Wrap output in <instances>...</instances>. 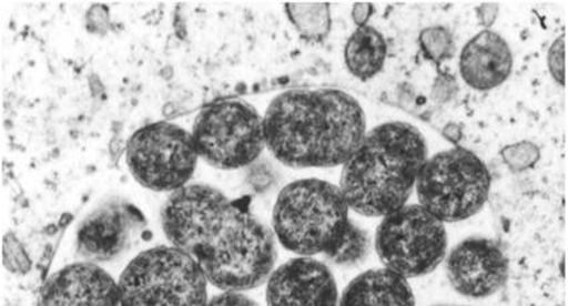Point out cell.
Segmentation results:
<instances>
[{
  "label": "cell",
  "mask_w": 568,
  "mask_h": 306,
  "mask_svg": "<svg viewBox=\"0 0 568 306\" xmlns=\"http://www.w3.org/2000/svg\"><path fill=\"white\" fill-rule=\"evenodd\" d=\"M550 70L552 76L559 84H565V40L558 39L552 44L549 57Z\"/></svg>",
  "instance_id": "obj_20"
},
{
  "label": "cell",
  "mask_w": 568,
  "mask_h": 306,
  "mask_svg": "<svg viewBox=\"0 0 568 306\" xmlns=\"http://www.w3.org/2000/svg\"><path fill=\"white\" fill-rule=\"evenodd\" d=\"M460 73L467 85L478 91L496 89L506 82L513 69L509 44L489 30L469 40L460 53Z\"/></svg>",
  "instance_id": "obj_14"
},
{
  "label": "cell",
  "mask_w": 568,
  "mask_h": 306,
  "mask_svg": "<svg viewBox=\"0 0 568 306\" xmlns=\"http://www.w3.org/2000/svg\"><path fill=\"white\" fill-rule=\"evenodd\" d=\"M420 43H423L427 55L434 60H443L452 55V33L443 27H434V29L424 31L420 35Z\"/></svg>",
  "instance_id": "obj_19"
},
{
  "label": "cell",
  "mask_w": 568,
  "mask_h": 306,
  "mask_svg": "<svg viewBox=\"0 0 568 306\" xmlns=\"http://www.w3.org/2000/svg\"><path fill=\"white\" fill-rule=\"evenodd\" d=\"M144 223L130 204L110 203L91 213L80 226L79 252L87 258L111 259L126 249Z\"/></svg>",
  "instance_id": "obj_13"
},
{
  "label": "cell",
  "mask_w": 568,
  "mask_h": 306,
  "mask_svg": "<svg viewBox=\"0 0 568 306\" xmlns=\"http://www.w3.org/2000/svg\"><path fill=\"white\" fill-rule=\"evenodd\" d=\"M426 160V140L416 126L381 124L344 164L339 190L354 212L385 217L406 205Z\"/></svg>",
  "instance_id": "obj_3"
},
{
  "label": "cell",
  "mask_w": 568,
  "mask_h": 306,
  "mask_svg": "<svg viewBox=\"0 0 568 306\" xmlns=\"http://www.w3.org/2000/svg\"><path fill=\"white\" fill-rule=\"evenodd\" d=\"M376 252L386 269L404 278L429 275L444 262L447 233L443 222L419 204L384 217L376 232Z\"/></svg>",
  "instance_id": "obj_8"
},
{
  "label": "cell",
  "mask_w": 568,
  "mask_h": 306,
  "mask_svg": "<svg viewBox=\"0 0 568 306\" xmlns=\"http://www.w3.org/2000/svg\"><path fill=\"white\" fill-rule=\"evenodd\" d=\"M119 284L92 263L64 266L47 279L40 306H119Z\"/></svg>",
  "instance_id": "obj_12"
},
{
  "label": "cell",
  "mask_w": 568,
  "mask_h": 306,
  "mask_svg": "<svg viewBox=\"0 0 568 306\" xmlns=\"http://www.w3.org/2000/svg\"><path fill=\"white\" fill-rule=\"evenodd\" d=\"M206 306H258L252 298L240 292H224L206 303Z\"/></svg>",
  "instance_id": "obj_21"
},
{
  "label": "cell",
  "mask_w": 568,
  "mask_h": 306,
  "mask_svg": "<svg viewBox=\"0 0 568 306\" xmlns=\"http://www.w3.org/2000/svg\"><path fill=\"white\" fill-rule=\"evenodd\" d=\"M119 306H206L202 269L175 246L140 253L119 279Z\"/></svg>",
  "instance_id": "obj_5"
},
{
  "label": "cell",
  "mask_w": 568,
  "mask_h": 306,
  "mask_svg": "<svg viewBox=\"0 0 568 306\" xmlns=\"http://www.w3.org/2000/svg\"><path fill=\"white\" fill-rule=\"evenodd\" d=\"M351 222L349 206L339 186L318 178L286 185L273 208L272 223L278 242L304 257L331 253Z\"/></svg>",
  "instance_id": "obj_4"
},
{
  "label": "cell",
  "mask_w": 568,
  "mask_h": 306,
  "mask_svg": "<svg viewBox=\"0 0 568 306\" xmlns=\"http://www.w3.org/2000/svg\"><path fill=\"white\" fill-rule=\"evenodd\" d=\"M165 237L224 292H244L270 278L277 262L272 231L243 204L205 184L185 185L163 206Z\"/></svg>",
  "instance_id": "obj_1"
},
{
  "label": "cell",
  "mask_w": 568,
  "mask_h": 306,
  "mask_svg": "<svg viewBox=\"0 0 568 306\" xmlns=\"http://www.w3.org/2000/svg\"><path fill=\"white\" fill-rule=\"evenodd\" d=\"M497 13L498 6L493 3H486L484 6H480L478 10L480 22H483V24L486 27H489L494 22H496Z\"/></svg>",
  "instance_id": "obj_23"
},
{
  "label": "cell",
  "mask_w": 568,
  "mask_h": 306,
  "mask_svg": "<svg viewBox=\"0 0 568 306\" xmlns=\"http://www.w3.org/2000/svg\"><path fill=\"white\" fill-rule=\"evenodd\" d=\"M491 176L473 152L453 149L427 159L416 183L419 205L443 223H458L484 208Z\"/></svg>",
  "instance_id": "obj_6"
},
{
  "label": "cell",
  "mask_w": 568,
  "mask_h": 306,
  "mask_svg": "<svg viewBox=\"0 0 568 306\" xmlns=\"http://www.w3.org/2000/svg\"><path fill=\"white\" fill-rule=\"evenodd\" d=\"M366 135L363 106L339 90H294L272 100L265 145L292 169L344 165Z\"/></svg>",
  "instance_id": "obj_2"
},
{
  "label": "cell",
  "mask_w": 568,
  "mask_h": 306,
  "mask_svg": "<svg viewBox=\"0 0 568 306\" xmlns=\"http://www.w3.org/2000/svg\"><path fill=\"white\" fill-rule=\"evenodd\" d=\"M268 306H338L336 279L329 266L298 257L272 272L266 286Z\"/></svg>",
  "instance_id": "obj_11"
},
{
  "label": "cell",
  "mask_w": 568,
  "mask_h": 306,
  "mask_svg": "<svg viewBox=\"0 0 568 306\" xmlns=\"http://www.w3.org/2000/svg\"><path fill=\"white\" fill-rule=\"evenodd\" d=\"M509 264L500 246L486 237H470L450 252L446 262L447 278L459 295L486 298L506 283Z\"/></svg>",
  "instance_id": "obj_10"
},
{
  "label": "cell",
  "mask_w": 568,
  "mask_h": 306,
  "mask_svg": "<svg viewBox=\"0 0 568 306\" xmlns=\"http://www.w3.org/2000/svg\"><path fill=\"white\" fill-rule=\"evenodd\" d=\"M386 51L381 32L371 26L358 27L345 45L347 70L361 80H369L383 70Z\"/></svg>",
  "instance_id": "obj_16"
},
{
  "label": "cell",
  "mask_w": 568,
  "mask_h": 306,
  "mask_svg": "<svg viewBox=\"0 0 568 306\" xmlns=\"http://www.w3.org/2000/svg\"><path fill=\"white\" fill-rule=\"evenodd\" d=\"M286 12L301 35L306 39L323 40L331 30V11L326 3H291Z\"/></svg>",
  "instance_id": "obj_17"
},
{
  "label": "cell",
  "mask_w": 568,
  "mask_h": 306,
  "mask_svg": "<svg viewBox=\"0 0 568 306\" xmlns=\"http://www.w3.org/2000/svg\"><path fill=\"white\" fill-rule=\"evenodd\" d=\"M373 12V6L369 3H357L353 7L352 17L354 22H356L359 27L365 26L367 19L371 18Z\"/></svg>",
  "instance_id": "obj_22"
},
{
  "label": "cell",
  "mask_w": 568,
  "mask_h": 306,
  "mask_svg": "<svg viewBox=\"0 0 568 306\" xmlns=\"http://www.w3.org/2000/svg\"><path fill=\"white\" fill-rule=\"evenodd\" d=\"M371 238L366 231L351 222L339 244L325 258L337 266H354L369 255Z\"/></svg>",
  "instance_id": "obj_18"
},
{
  "label": "cell",
  "mask_w": 568,
  "mask_h": 306,
  "mask_svg": "<svg viewBox=\"0 0 568 306\" xmlns=\"http://www.w3.org/2000/svg\"><path fill=\"white\" fill-rule=\"evenodd\" d=\"M191 135L199 157L219 170L243 169L266 146L264 119L243 100H222L205 106Z\"/></svg>",
  "instance_id": "obj_7"
},
{
  "label": "cell",
  "mask_w": 568,
  "mask_h": 306,
  "mask_svg": "<svg viewBox=\"0 0 568 306\" xmlns=\"http://www.w3.org/2000/svg\"><path fill=\"white\" fill-rule=\"evenodd\" d=\"M338 306H416V298L406 278L384 268L354 278Z\"/></svg>",
  "instance_id": "obj_15"
},
{
  "label": "cell",
  "mask_w": 568,
  "mask_h": 306,
  "mask_svg": "<svg viewBox=\"0 0 568 306\" xmlns=\"http://www.w3.org/2000/svg\"><path fill=\"white\" fill-rule=\"evenodd\" d=\"M197 159L191 133L172 123L142 126L126 144L132 176L155 192L184 188L196 170Z\"/></svg>",
  "instance_id": "obj_9"
}]
</instances>
